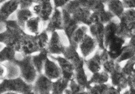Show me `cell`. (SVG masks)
Segmentation results:
<instances>
[{
    "mask_svg": "<svg viewBox=\"0 0 135 94\" xmlns=\"http://www.w3.org/2000/svg\"><path fill=\"white\" fill-rule=\"evenodd\" d=\"M119 21L124 25L135 28V9H126Z\"/></svg>",
    "mask_w": 135,
    "mask_h": 94,
    "instance_id": "obj_33",
    "label": "cell"
},
{
    "mask_svg": "<svg viewBox=\"0 0 135 94\" xmlns=\"http://www.w3.org/2000/svg\"><path fill=\"white\" fill-rule=\"evenodd\" d=\"M98 49L97 40L89 33L86 35L78 45L79 52L84 60L91 57Z\"/></svg>",
    "mask_w": 135,
    "mask_h": 94,
    "instance_id": "obj_6",
    "label": "cell"
},
{
    "mask_svg": "<svg viewBox=\"0 0 135 94\" xmlns=\"http://www.w3.org/2000/svg\"><path fill=\"white\" fill-rule=\"evenodd\" d=\"M121 91L117 87L113 86L110 83L107 94H120Z\"/></svg>",
    "mask_w": 135,
    "mask_h": 94,
    "instance_id": "obj_43",
    "label": "cell"
},
{
    "mask_svg": "<svg viewBox=\"0 0 135 94\" xmlns=\"http://www.w3.org/2000/svg\"><path fill=\"white\" fill-rule=\"evenodd\" d=\"M5 30L0 33V42L4 45L14 47L19 52L21 42L25 33V30L21 27L16 20H8L3 23Z\"/></svg>",
    "mask_w": 135,
    "mask_h": 94,
    "instance_id": "obj_1",
    "label": "cell"
},
{
    "mask_svg": "<svg viewBox=\"0 0 135 94\" xmlns=\"http://www.w3.org/2000/svg\"><path fill=\"white\" fill-rule=\"evenodd\" d=\"M47 77L55 80L62 76V73L58 64L50 57L47 60L44 65L43 72Z\"/></svg>",
    "mask_w": 135,
    "mask_h": 94,
    "instance_id": "obj_18",
    "label": "cell"
},
{
    "mask_svg": "<svg viewBox=\"0 0 135 94\" xmlns=\"http://www.w3.org/2000/svg\"><path fill=\"white\" fill-rule=\"evenodd\" d=\"M49 57L57 62L61 69L62 76L70 80L74 78L75 67L72 62L63 56L49 55Z\"/></svg>",
    "mask_w": 135,
    "mask_h": 94,
    "instance_id": "obj_9",
    "label": "cell"
},
{
    "mask_svg": "<svg viewBox=\"0 0 135 94\" xmlns=\"http://www.w3.org/2000/svg\"><path fill=\"white\" fill-rule=\"evenodd\" d=\"M34 14L30 8H20L16 12V20L21 27L25 30L26 22L33 16Z\"/></svg>",
    "mask_w": 135,
    "mask_h": 94,
    "instance_id": "obj_27",
    "label": "cell"
},
{
    "mask_svg": "<svg viewBox=\"0 0 135 94\" xmlns=\"http://www.w3.org/2000/svg\"><path fill=\"white\" fill-rule=\"evenodd\" d=\"M13 63L18 67L20 70V77L26 81L33 84L38 76V73L34 66L32 60V55H25L16 60Z\"/></svg>",
    "mask_w": 135,
    "mask_h": 94,
    "instance_id": "obj_3",
    "label": "cell"
},
{
    "mask_svg": "<svg viewBox=\"0 0 135 94\" xmlns=\"http://www.w3.org/2000/svg\"><path fill=\"white\" fill-rule=\"evenodd\" d=\"M99 1H100V2H102L103 3H104L105 4H106L110 0H99Z\"/></svg>",
    "mask_w": 135,
    "mask_h": 94,
    "instance_id": "obj_44",
    "label": "cell"
},
{
    "mask_svg": "<svg viewBox=\"0 0 135 94\" xmlns=\"http://www.w3.org/2000/svg\"><path fill=\"white\" fill-rule=\"evenodd\" d=\"M88 94L84 87L76 81L74 78L70 80L69 87L65 91L64 94Z\"/></svg>",
    "mask_w": 135,
    "mask_h": 94,
    "instance_id": "obj_34",
    "label": "cell"
},
{
    "mask_svg": "<svg viewBox=\"0 0 135 94\" xmlns=\"http://www.w3.org/2000/svg\"><path fill=\"white\" fill-rule=\"evenodd\" d=\"M88 33L89 26L85 25H80L72 34L69 44L78 48L79 44Z\"/></svg>",
    "mask_w": 135,
    "mask_h": 94,
    "instance_id": "obj_24",
    "label": "cell"
},
{
    "mask_svg": "<svg viewBox=\"0 0 135 94\" xmlns=\"http://www.w3.org/2000/svg\"><path fill=\"white\" fill-rule=\"evenodd\" d=\"M121 65V70L127 77L135 75V60L132 58Z\"/></svg>",
    "mask_w": 135,
    "mask_h": 94,
    "instance_id": "obj_35",
    "label": "cell"
},
{
    "mask_svg": "<svg viewBox=\"0 0 135 94\" xmlns=\"http://www.w3.org/2000/svg\"><path fill=\"white\" fill-rule=\"evenodd\" d=\"M0 19L1 23L9 20L10 16L20 8L19 0H8L1 4Z\"/></svg>",
    "mask_w": 135,
    "mask_h": 94,
    "instance_id": "obj_12",
    "label": "cell"
},
{
    "mask_svg": "<svg viewBox=\"0 0 135 94\" xmlns=\"http://www.w3.org/2000/svg\"><path fill=\"white\" fill-rule=\"evenodd\" d=\"M53 81L44 73L38 74V76L32 84L33 93L50 94L52 92Z\"/></svg>",
    "mask_w": 135,
    "mask_h": 94,
    "instance_id": "obj_7",
    "label": "cell"
},
{
    "mask_svg": "<svg viewBox=\"0 0 135 94\" xmlns=\"http://www.w3.org/2000/svg\"><path fill=\"white\" fill-rule=\"evenodd\" d=\"M110 83L103 84H91L87 90L88 94H107Z\"/></svg>",
    "mask_w": 135,
    "mask_h": 94,
    "instance_id": "obj_36",
    "label": "cell"
},
{
    "mask_svg": "<svg viewBox=\"0 0 135 94\" xmlns=\"http://www.w3.org/2000/svg\"><path fill=\"white\" fill-rule=\"evenodd\" d=\"M45 30L50 34L54 32L63 31V19L61 9L55 8L52 15L47 22Z\"/></svg>",
    "mask_w": 135,
    "mask_h": 94,
    "instance_id": "obj_13",
    "label": "cell"
},
{
    "mask_svg": "<svg viewBox=\"0 0 135 94\" xmlns=\"http://www.w3.org/2000/svg\"><path fill=\"white\" fill-rule=\"evenodd\" d=\"M49 57V54L47 48L43 49L39 52L32 55V60L38 74L43 73L44 65Z\"/></svg>",
    "mask_w": 135,
    "mask_h": 94,
    "instance_id": "obj_21",
    "label": "cell"
},
{
    "mask_svg": "<svg viewBox=\"0 0 135 94\" xmlns=\"http://www.w3.org/2000/svg\"><path fill=\"white\" fill-rule=\"evenodd\" d=\"M66 47L58 31L51 33L49 42L47 47L49 55H62Z\"/></svg>",
    "mask_w": 135,
    "mask_h": 94,
    "instance_id": "obj_10",
    "label": "cell"
},
{
    "mask_svg": "<svg viewBox=\"0 0 135 94\" xmlns=\"http://www.w3.org/2000/svg\"><path fill=\"white\" fill-rule=\"evenodd\" d=\"M106 5L107 9L118 19L121 16L126 9L122 0H110Z\"/></svg>",
    "mask_w": 135,
    "mask_h": 94,
    "instance_id": "obj_25",
    "label": "cell"
},
{
    "mask_svg": "<svg viewBox=\"0 0 135 94\" xmlns=\"http://www.w3.org/2000/svg\"><path fill=\"white\" fill-rule=\"evenodd\" d=\"M115 17L107 8L98 12H92L89 20V26L96 22H100L106 25L114 20Z\"/></svg>",
    "mask_w": 135,
    "mask_h": 94,
    "instance_id": "obj_20",
    "label": "cell"
},
{
    "mask_svg": "<svg viewBox=\"0 0 135 94\" xmlns=\"http://www.w3.org/2000/svg\"><path fill=\"white\" fill-rule=\"evenodd\" d=\"M82 6L91 12H98L106 8V5L99 0H80Z\"/></svg>",
    "mask_w": 135,
    "mask_h": 94,
    "instance_id": "obj_28",
    "label": "cell"
},
{
    "mask_svg": "<svg viewBox=\"0 0 135 94\" xmlns=\"http://www.w3.org/2000/svg\"><path fill=\"white\" fill-rule=\"evenodd\" d=\"M71 1V0H52L54 8L61 9L65 8Z\"/></svg>",
    "mask_w": 135,
    "mask_h": 94,
    "instance_id": "obj_39",
    "label": "cell"
},
{
    "mask_svg": "<svg viewBox=\"0 0 135 94\" xmlns=\"http://www.w3.org/2000/svg\"><path fill=\"white\" fill-rule=\"evenodd\" d=\"M70 80L61 76L53 81L51 94H64L69 87Z\"/></svg>",
    "mask_w": 135,
    "mask_h": 94,
    "instance_id": "obj_29",
    "label": "cell"
},
{
    "mask_svg": "<svg viewBox=\"0 0 135 94\" xmlns=\"http://www.w3.org/2000/svg\"><path fill=\"white\" fill-rule=\"evenodd\" d=\"M6 1H8V0H0V3L2 4V3H3L4 2H6Z\"/></svg>",
    "mask_w": 135,
    "mask_h": 94,
    "instance_id": "obj_46",
    "label": "cell"
},
{
    "mask_svg": "<svg viewBox=\"0 0 135 94\" xmlns=\"http://www.w3.org/2000/svg\"><path fill=\"white\" fill-rule=\"evenodd\" d=\"M63 19V31L69 42L72 34L80 24L74 20L72 15L65 8H62Z\"/></svg>",
    "mask_w": 135,
    "mask_h": 94,
    "instance_id": "obj_14",
    "label": "cell"
},
{
    "mask_svg": "<svg viewBox=\"0 0 135 94\" xmlns=\"http://www.w3.org/2000/svg\"><path fill=\"white\" fill-rule=\"evenodd\" d=\"M17 53L14 47L4 45L0 51L1 63L13 62L17 58Z\"/></svg>",
    "mask_w": 135,
    "mask_h": 94,
    "instance_id": "obj_26",
    "label": "cell"
},
{
    "mask_svg": "<svg viewBox=\"0 0 135 94\" xmlns=\"http://www.w3.org/2000/svg\"><path fill=\"white\" fill-rule=\"evenodd\" d=\"M127 42V40L118 35L112 39L106 47L110 57L117 60L120 55Z\"/></svg>",
    "mask_w": 135,
    "mask_h": 94,
    "instance_id": "obj_11",
    "label": "cell"
},
{
    "mask_svg": "<svg viewBox=\"0 0 135 94\" xmlns=\"http://www.w3.org/2000/svg\"><path fill=\"white\" fill-rule=\"evenodd\" d=\"M1 94H33L32 84L26 81L21 77L6 78L1 80Z\"/></svg>",
    "mask_w": 135,
    "mask_h": 94,
    "instance_id": "obj_2",
    "label": "cell"
},
{
    "mask_svg": "<svg viewBox=\"0 0 135 94\" xmlns=\"http://www.w3.org/2000/svg\"><path fill=\"white\" fill-rule=\"evenodd\" d=\"M85 67L91 74L102 69V62L99 49H98L91 57L85 60Z\"/></svg>",
    "mask_w": 135,
    "mask_h": 94,
    "instance_id": "obj_19",
    "label": "cell"
},
{
    "mask_svg": "<svg viewBox=\"0 0 135 94\" xmlns=\"http://www.w3.org/2000/svg\"><path fill=\"white\" fill-rule=\"evenodd\" d=\"M109 83L119 89L121 93L128 87V77L122 71L121 65L110 74Z\"/></svg>",
    "mask_w": 135,
    "mask_h": 94,
    "instance_id": "obj_15",
    "label": "cell"
},
{
    "mask_svg": "<svg viewBox=\"0 0 135 94\" xmlns=\"http://www.w3.org/2000/svg\"><path fill=\"white\" fill-rule=\"evenodd\" d=\"M74 78L76 81L86 89V90L91 85L89 82V78L85 69V64L75 68Z\"/></svg>",
    "mask_w": 135,
    "mask_h": 94,
    "instance_id": "obj_23",
    "label": "cell"
},
{
    "mask_svg": "<svg viewBox=\"0 0 135 94\" xmlns=\"http://www.w3.org/2000/svg\"><path fill=\"white\" fill-rule=\"evenodd\" d=\"M89 33L94 38L98 44L99 49H105L104 46L105 25L96 22L89 26Z\"/></svg>",
    "mask_w": 135,
    "mask_h": 94,
    "instance_id": "obj_17",
    "label": "cell"
},
{
    "mask_svg": "<svg viewBox=\"0 0 135 94\" xmlns=\"http://www.w3.org/2000/svg\"><path fill=\"white\" fill-rule=\"evenodd\" d=\"M20 8H30L35 4L34 0H19Z\"/></svg>",
    "mask_w": 135,
    "mask_h": 94,
    "instance_id": "obj_40",
    "label": "cell"
},
{
    "mask_svg": "<svg viewBox=\"0 0 135 94\" xmlns=\"http://www.w3.org/2000/svg\"><path fill=\"white\" fill-rule=\"evenodd\" d=\"M90 84H103L110 82V75L103 69L91 74L89 78Z\"/></svg>",
    "mask_w": 135,
    "mask_h": 94,
    "instance_id": "obj_31",
    "label": "cell"
},
{
    "mask_svg": "<svg viewBox=\"0 0 135 94\" xmlns=\"http://www.w3.org/2000/svg\"><path fill=\"white\" fill-rule=\"evenodd\" d=\"M34 2H35V4H37V3H39L43 1L44 0H34Z\"/></svg>",
    "mask_w": 135,
    "mask_h": 94,
    "instance_id": "obj_45",
    "label": "cell"
},
{
    "mask_svg": "<svg viewBox=\"0 0 135 94\" xmlns=\"http://www.w3.org/2000/svg\"><path fill=\"white\" fill-rule=\"evenodd\" d=\"M62 55L72 62L75 68L85 64V60L79 52L78 48L74 46L69 44L66 46Z\"/></svg>",
    "mask_w": 135,
    "mask_h": 94,
    "instance_id": "obj_16",
    "label": "cell"
},
{
    "mask_svg": "<svg viewBox=\"0 0 135 94\" xmlns=\"http://www.w3.org/2000/svg\"><path fill=\"white\" fill-rule=\"evenodd\" d=\"M41 51L35 36L26 33L21 42L20 52L25 55H32Z\"/></svg>",
    "mask_w": 135,
    "mask_h": 94,
    "instance_id": "obj_8",
    "label": "cell"
},
{
    "mask_svg": "<svg viewBox=\"0 0 135 94\" xmlns=\"http://www.w3.org/2000/svg\"><path fill=\"white\" fill-rule=\"evenodd\" d=\"M135 55V47L129 43H127L120 55L116 61L120 64L123 63L126 61L131 60Z\"/></svg>",
    "mask_w": 135,
    "mask_h": 94,
    "instance_id": "obj_32",
    "label": "cell"
},
{
    "mask_svg": "<svg viewBox=\"0 0 135 94\" xmlns=\"http://www.w3.org/2000/svg\"><path fill=\"white\" fill-rule=\"evenodd\" d=\"M7 69L6 67L4 64L1 63V74L0 79L1 80L6 78L7 76Z\"/></svg>",
    "mask_w": 135,
    "mask_h": 94,
    "instance_id": "obj_42",
    "label": "cell"
},
{
    "mask_svg": "<svg viewBox=\"0 0 135 94\" xmlns=\"http://www.w3.org/2000/svg\"><path fill=\"white\" fill-rule=\"evenodd\" d=\"M119 20L117 18L105 25L104 30V46L106 47L112 39L118 36Z\"/></svg>",
    "mask_w": 135,
    "mask_h": 94,
    "instance_id": "obj_22",
    "label": "cell"
},
{
    "mask_svg": "<svg viewBox=\"0 0 135 94\" xmlns=\"http://www.w3.org/2000/svg\"><path fill=\"white\" fill-rule=\"evenodd\" d=\"M126 9H135V0H122Z\"/></svg>",
    "mask_w": 135,
    "mask_h": 94,
    "instance_id": "obj_41",
    "label": "cell"
},
{
    "mask_svg": "<svg viewBox=\"0 0 135 94\" xmlns=\"http://www.w3.org/2000/svg\"><path fill=\"white\" fill-rule=\"evenodd\" d=\"M121 64L118 63L115 60L110 58L107 61L103 62L102 69L107 72L109 74L112 73L117 68L121 66Z\"/></svg>",
    "mask_w": 135,
    "mask_h": 94,
    "instance_id": "obj_38",
    "label": "cell"
},
{
    "mask_svg": "<svg viewBox=\"0 0 135 94\" xmlns=\"http://www.w3.org/2000/svg\"><path fill=\"white\" fill-rule=\"evenodd\" d=\"M48 33H49L45 30L35 35L36 39L41 50L47 48L48 46L50 39Z\"/></svg>",
    "mask_w": 135,
    "mask_h": 94,
    "instance_id": "obj_37",
    "label": "cell"
},
{
    "mask_svg": "<svg viewBox=\"0 0 135 94\" xmlns=\"http://www.w3.org/2000/svg\"><path fill=\"white\" fill-rule=\"evenodd\" d=\"M64 8L69 12L80 25L88 26L92 12L82 6L80 0H71Z\"/></svg>",
    "mask_w": 135,
    "mask_h": 94,
    "instance_id": "obj_4",
    "label": "cell"
},
{
    "mask_svg": "<svg viewBox=\"0 0 135 94\" xmlns=\"http://www.w3.org/2000/svg\"><path fill=\"white\" fill-rule=\"evenodd\" d=\"M54 9L52 0H44L35 4L32 6V11L35 15L41 19L42 22L46 23L52 15Z\"/></svg>",
    "mask_w": 135,
    "mask_h": 94,
    "instance_id": "obj_5",
    "label": "cell"
},
{
    "mask_svg": "<svg viewBox=\"0 0 135 94\" xmlns=\"http://www.w3.org/2000/svg\"><path fill=\"white\" fill-rule=\"evenodd\" d=\"M42 22L39 17L33 16L27 21L25 25V30L28 31V33L32 35H37L41 32L40 25Z\"/></svg>",
    "mask_w": 135,
    "mask_h": 94,
    "instance_id": "obj_30",
    "label": "cell"
}]
</instances>
